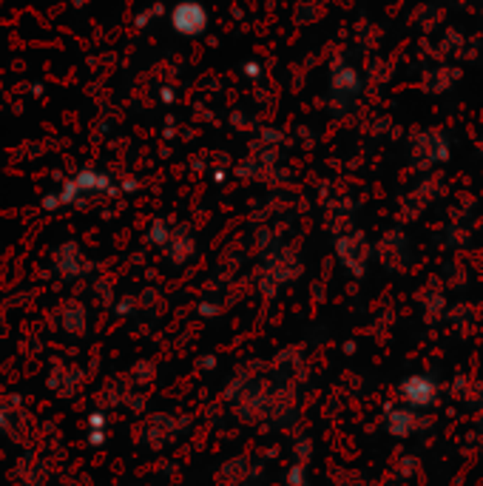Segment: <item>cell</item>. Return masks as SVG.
<instances>
[{"instance_id": "cell-2", "label": "cell", "mask_w": 483, "mask_h": 486, "mask_svg": "<svg viewBox=\"0 0 483 486\" xmlns=\"http://www.w3.org/2000/svg\"><path fill=\"white\" fill-rule=\"evenodd\" d=\"M421 426H426V421L421 418V410H412L407 404L398 410H390V415H387V432L395 438H409Z\"/></svg>"}, {"instance_id": "cell-3", "label": "cell", "mask_w": 483, "mask_h": 486, "mask_svg": "<svg viewBox=\"0 0 483 486\" xmlns=\"http://www.w3.org/2000/svg\"><path fill=\"white\" fill-rule=\"evenodd\" d=\"M174 23H177V29H179V32H188V34H191V32H199V29H202L205 15H202V9H199V6L188 4V6H179V9H177Z\"/></svg>"}, {"instance_id": "cell-1", "label": "cell", "mask_w": 483, "mask_h": 486, "mask_svg": "<svg viewBox=\"0 0 483 486\" xmlns=\"http://www.w3.org/2000/svg\"><path fill=\"white\" fill-rule=\"evenodd\" d=\"M401 401L412 410H429L435 401H438V393H441V384H438V378L433 375H423V372H412L409 378H404L401 387Z\"/></svg>"}]
</instances>
